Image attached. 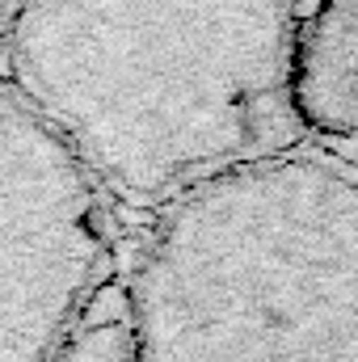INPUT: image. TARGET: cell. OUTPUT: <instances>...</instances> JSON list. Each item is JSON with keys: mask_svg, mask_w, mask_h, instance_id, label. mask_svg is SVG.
<instances>
[{"mask_svg": "<svg viewBox=\"0 0 358 362\" xmlns=\"http://www.w3.org/2000/svg\"><path fill=\"white\" fill-rule=\"evenodd\" d=\"M295 4H299V13H304V21H312V17H316V13H321V8H325L329 0H295Z\"/></svg>", "mask_w": 358, "mask_h": 362, "instance_id": "52a82bcc", "label": "cell"}, {"mask_svg": "<svg viewBox=\"0 0 358 362\" xmlns=\"http://www.w3.org/2000/svg\"><path fill=\"white\" fill-rule=\"evenodd\" d=\"M295 0H17L8 85L127 223L312 139Z\"/></svg>", "mask_w": 358, "mask_h": 362, "instance_id": "6da1fadb", "label": "cell"}, {"mask_svg": "<svg viewBox=\"0 0 358 362\" xmlns=\"http://www.w3.org/2000/svg\"><path fill=\"white\" fill-rule=\"evenodd\" d=\"M131 223L76 152L0 85V362H64L122 274Z\"/></svg>", "mask_w": 358, "mask_h": 362, "instance_id": "3957f363", "label": "cell"}, {"mask_svg": "<svg viewBox=\"0 0 358 362\" xmlns=\"http://www.w3.org/2000/svg\"><path fill=\"white\" fill-rule=\"evenodd\" d=\"M17 17V0H0V85L8 81V30Z\"/></svg>", "mask_w": 358, "mask_h": 362, "instance_id": "8992f818", "label": "cell"}, {"mask_svg": "<svg viewBox=\"0 0 358 362\" xmlns=\"http://www.w3.org/2000/svg\"><path fill=\"white\" fill-rule=\"evenodd\" d=\"M64 362H135L131 354V316H127V286L122 274L101 291L85 329L76 333Z\"/></svg>", "mask_w": 358, "mask_h": 362, "instance_id": "5b68a950", "label": "cell"}, {"mask_svg": "<svg viewBox=\"0 0 358 362\" xmlns=\"http://www.w3.org/2000/svg\"><path fill=\"white\" fill-rule=\"evenodd\" d=\"M337 148H350V144H337ZM350 152H354V156H358V148H350Z\"/></svg>", "mask_w": 358, "mask_h": 362, "instance_id": "ba28073f", "label": "cell"}, {"mask_svg": "<svg viewBox=\"0 0 358 362\" xmlns=\"http://www.w3.org/2000/svg\"><path fill=\"white\" fill-rule=\"evenodd\" d=\"M135 362H358V156L308 139L131 223Z\"/></svg>", "mask_w": 358, "mask_h": 362, "instance_id": "7a4b0ae2", "label": "cell"}, {"mask_svg": "<svg viewBox=\"0 0 358 362\" xmlns=\"http://www.w3.org/2000/svg\"><path fill=\"white\" fill-rule=\"evenodd\" d=\"M299 105L312 139L358 148V0H329L304 25Z\"/></svg>", "mask_w": 358, "mask_h": 362, "instance_id": "277c9868", "label": "cell"}]
</instances>
